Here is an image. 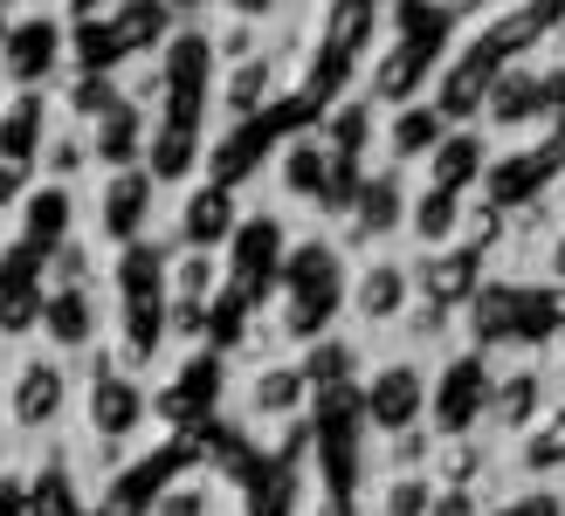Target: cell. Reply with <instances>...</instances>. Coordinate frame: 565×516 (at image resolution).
Returning a JSON list of instances; mask_svg holds the SVG:
<instances>
[{
	"label": "cell",
	"mask_w": 565,
	"mask_h": 516,
	"mask_svg": "<svg viewBox=\"0 0 565 516\" xmlns=\"http://www.w3.org/2000/svg\"><path fill=\"white\" fill-rule=\"evenodd\" d=\"M63 21L55 14H28V21H14L8 28V49H0V69H8L21 90H35L42 76H55V63H63Z\"/></svg>",
	"instance_id": "obj_1"
},
{
	"label": "cell",
	"mask_w": 565,
	"mask_h": 516,
	"mask_svg": "<svg viewBox=\"0 0 565 516\" xmlns=\"http://www.w3.org/2000/svg\"><path fill=\"white\" fill-rule=\"evenodd\" d=\"M420 399H428V386H420V365H380L373 386H365V413H373L380 434H407Z\"/></svg>",
	"instance_id": "obj_2"
},
{
	"label": "cell",
	"mask_w": 565,
	"mask_h": 516,
	"mask_svg": "<svg viewBox=\"0 0 565 516\" xmlns=\"http://www.w3.org/2000/svg\"><path fill=\"white\" fill-rule=\"evenodd\" d=\"M97 221L110 241H138L152 221V172H110V186L97 200Z\"/></svg>",
	"instance_id": "obj_3"
},
{
	"label": "cell",
	"mask_w": 565,
	"mask_h": 516,
	"mask_svg": "<svg viewBox=\"0 0 565 516\" xmlns=\"http://www.w3.org/2000/svg\"><path fill=\"white\" fill-rule=\"evenodd\" d=\"M407 290H414V276H407L401 262H365L352 310H359L365 324H393V318H401V310H407Z\"/></svg>",
	"instance_id": "obj_4"
},
{
	"label": "cell",
	"mask_w": 565,
	"mask_h": 516,
	"mask_svg": "<svg viewBox=\"0 0 565 516\" xmlns=\"http://www.w3.org/2000/svg\"><path fill=\"white\" fill-rule=\"evenodd\" d=\"M490 399V386H483V365L476 358H462V365H448V379L435 386V420H441V434H462L469 427V413Z\"/></svg>",
	"instance_id": "obj_5"
},
{
	"label": "cell",
	"mask_w": 565,
	"mask_h": 516,
	"mask_svg": "<svg viewBox=\"0 0 565 516\" xmlns=\"http://www.w3.org/2000/svg\"><path fill=\"white\" fill-rule=\"evenodd\" d=\"M138 413H146V399H138V386L125 372H97V386H90V427L97 434H131Z\"/></svg>",
	"instance_id": "obj_6"
},
{
	"label": "cell",
	"mask_w": 565,
	"mask_h": 516,
	"mask_svg": "<svg viewBox=\"0 0 565 516\" xmlns=\"http://www.w3.org/2000/svg\"><path fill=\"white\" fill-rule=\"evenodd\" d=\"M42 331L63 344V352H83V344L97 337V303H90V290H55L42 303Z\"/></svg>",
	"instance_id": "obj_7"
},
{
	"label": "cell",
	"mask_w": 565,
	"mask_h": 516,
	"mask_svg": "<svg viewBox=\"0 0 565 516\" xmlns=\"http://www.w3.org/2000/svg\"><path fill=\"white\" fill-rule=\"evenodd\" d=\"M180 227H186V241L193 248H214V241H228V235H242L235 227V200H228V186H207V193H193L186 200V214H180Z\"/></svg>",
	"instance_id": "obj_8"
},
{
	"label": "cell",
	"mask_w": 565,
	"mask_h": 516,
	"mask_svg": "<svg viewBox=\"0 0 565 516\" xmlns=\"http://www.w3.org/2000/svg\"><path fill=\"white\" fill-rule=\"evenodd\" d=\"M55 407H63V372H55L49 358L21 365V379H14V420L21 427H42V420H55Z\"/></svg>",
	"instance_id": "obj_9"
},
{
	"label": "cell",
	"mask_w": 565,
	"mask_h": 516,
	"mask_svg": "<svg viewBox=\"0 0 565 516\" xmlns=\"http://www.w3.org/2000/svg\"><path fill=\"white\" fill-rule=\"evenodd\" d=\"M441 104H407L401 118L386 125V146H393V159H428V152H441Z\"/></svg>",
	"instance_id": "obj_10"
},
{
	"label": "cell",
	"mask_w": 565,
	"mask_h": 516,
	"mask_svg": "<svg viewBox=\"0 0 565 516\" xmlns=\"http://www.w3.org/2000/svg\"><path fill=\"white\" fill-rule=\"evenodd\" d=\"M70 214H76V207H70V193H63V186H42V193H28L21 241L35 248V255H42V248H55V241L70 235Z\"/></svg>",
	"instance_id": "obj_11"
},
{
	"label": "cell",
	"mask_w": 565,
	"mask_h": 516,
	"mask_svg": "<svg viewBox=\"0 0 565 516\" xmlns=\"http://www.w3.org/2000/svg\"><path fill=\"white\" fill-rule=\"evenodd\" d=\"M42 118H49V104L35 90H21L8 110H0V159H28V152H42Z\"/></svg>",
	"instance_id": "obj_12"
},
{
	"label": "cell",
	"mask_w": 565,
	"mask_h": 516,
	"mask_svg": "<svg viewBox=\"0 0 565 516\" xmlns=\"http://www.w3.org/2000/svg\"><path fill=\"white\" fill-rule=\"evenodd\" d=\"M276 255H282V227L276 221H248L242 235H235V282H242V290H256Z\"/></svg>",
	"instance_id": "obj_13"
},
{
	"label": "cell",
	"mask_w": 565,
	"mask_h": 516,
	"mask_svg": "<svg viewBox=\"0 0 565 516\" xmlns=\"http://www.w3.org/2000/svg\"><path fill=\"white\" fill-rule=\"evenodd\" d=\"M138 146H152V138L138 131V104H118L110 118H97V159H104L110 172H131Z\"/></svg>",
	"instance_id": "obj_14"
},
{
	"label": "cell",
	"mask_w": 565,
	"mask_h": 516,
	"mask_svg": "<svg viewBox=\"0 0 565 516\" xmlns=\"http://www.w3.org/2000/svg\"><path fill=\"white\" fill-rule=\"evenodd\" d=\"M539 110H545L539 76L531 69H497V83H490V118L497 125H524V118H539Z\"/></svg>",
	"instance_id": "obj_15"
},
{
	"label": "cell",
	"mask_w": 565,
	"mask_h": 516,
	"mask_svg": "<svg viewBox=\"0 0 565 516\" xmlns=\"http://www.w3.org/2000/svg\"><path fill=\"white\" fill-rule=\"evenodd\" d=\"M331 172H338V159H331L324 146H290V159H282V193L324 200V193H331Z\"/></svg>",
	"instance_id": "obj_16"
},
{
	"label": "cell",
	"mask_w": 565,
	"mask_h": 516,
	"mask_svg": "<svg viewBox=\"0 0 565 516\" xmlns=\"http://www.w3.org/2000/svg\"><path fill=\"white\" fill-rule=\"evenodd\" d=\"M166 21H173V8H166V0H118V8H110V28H118L125 49L166 42Z\"/></svg>",
	"instance_id": "obj_17"
},
{
	"label": "cell",
	"mask_w": 565,
	"mask_h": 516,
	"mask_svg": "<svg viewBox=\"0 0 565 516\" xmlns=\"http://www.w3.org/2000/svg\"><path fill=\"white\" fill-rule=\"evenodd\" d=\"M539 399H545V379H539V372H511V379L490 386V420H497V427H524L531 413H539Z\"/></svg>",
	"instance_id": "obj_18"
},
{
	"label": "cell",
	"mask_w": 565,
	"mask_h": 516,
	"mask_svg": "<svg viewBox=\"0 0 565 516\" xmlns=\"http://www.w3.org/2000/svg\"><path fill=\"white\" fill-rule=\"evenodd\" d=\"M476 172H483V138H469V131L441 138V152H435V186H441V193H456V186L476 180Z\"/></svg>",
	"instance_id": "obj_19"
},
{
	"label": "cell",
	"mask_w": 565,
	"mask_h": 516,
	"mask_svg": "<svg viewBox=\"0 0 565 516\" xmlns=\"http://www.w3.org/2000/svg\"><path fill=\"white\" fill-rule=\"evenodd\" d=\"M269 83H276V63L269 55H256V63H235V76H228V118H256L263 110V97H269Z\"/></svg>",
	"instance_id": "obj_20"
},
{
	"label": "cell",
	"mask_w": 565,
	"mask_h": 516,
	"mask_svg": "<svg viewBox=\"0 0 565 516\" xmlns=\"http://www.w3.org/2000/svg\"><path fill=\"white\" fill-rule=\"evenodd\" d=\"M152 180H186V172H193V159H201V152H193V125H166V131H152Z\"/></svg>",
	"instance_id": "obj_21"
},
{
	"label": "cell",
	"mask_w": 565,
	"mask_h": 516,
	"mask_svg": "<svg viewBox=\"0 0 565 516\" xmlns=\"http://www.w3.org/2000/svg\"><path fill=\"white\" fill-rule=\"evenodd\" d=\"M414 282H420V290H428L435 303H456L469 282H476V255H441V262H420Z\"/></svg>",
	"instance_id": "obj_22"
},
{
	"label": "cell",
	"mask_w": 565,
	"mask_h": 516,
	"mask_svg": "<svg viewBox=\"0 0 565 516\" xmlns=\"http://www.w3.org/2000/svg\"><path fill=\"white\" fill-rule=\"evenodd\" d=\"M401 207H407L401 186H393V180H373V186L359 193V241H373V235H386V227H401Z\"/></svg>",
	"instance_id": "obj_23"
},
{
	"label": "cell",
	"mask_w": 565,
	"mask_h": 516,
	"mask_svg": "<svg viewBox=\"0 0 565 516\" xmlns=\"http://www.w3.org/2000/svg\"><path fill=\"white\" fill-rule=\"evenodd\" d=\"M303 365H269L263 379H256V413H290V407H303Z\"/></svg>",
	"instance_id": "obj_24"
},
{
	"label": "cell",
	"mask_w": 565,
	"mask_h": 516,
	"mask_svg": "<svg viewBox=\"0 0 565 516\" xmlns=\"http://www.w3.org/2000/svg\"><path fill=\"white\" fill-rule=\"evenodd\" d=\"M118 55H125V42H118V28H110V21H76V63L83 69L104 76Z\"/></svg>",
	"instance_id": "obj_25"
},
{
	"label": "cell",
	"mask_w": 565,
	"mask_h": 516,
	"mask_svg": "<svg viewBox=\"0 0 565 516\" xmlns=\"http://www.w3.org/2000/svg\"><path fill=\"white\" fill-rule=\"evenodd\" d=\"M435 509V482L428 475H393L386 496H380V516H428Z\"/></svg>",
	"instance_id": "obj_26"
},
{
	"label": "cell",
	"mask_w": 565,
	"mask_h": 516,
	"mask_svg": "<svg viewBox=\"0 0 565 516\" xmlns=\"http://www.w3.org/2000/svg\"><path fill=\"white\" fill-rule=\"evenodd\" d=\"M414 235L428 241V248L456 235V193H441V186H428V193H420V207H414Z\"/></svg>",
	"instance_id": "obj_27"
},
{
	"label": "cell",
	"mask_w": 565,
	"mask_h": 516,
	"mask_svg": "<svg viewBox=\"0 0 565 516\" xmlns=\"http://www.w3.org/2000/svg\"><path fill=\"white\" fill-rule=\"evenodd\" d=\"M159 516H207V482H180V490H166Z\"/></svg>",
	"instance_id": "obj_28"
},
{
	"label": "cell",
	"mask_w": 565,
	"mask_h": 516,
	"mask_svg": "<svg viewBox=\"0 0 565 516\" xmlns=\"http://www.w3.org/2000/svg\"><path fill=\"white\" fill-rule=\"evenodd\" d=\"M303 372H310V379H318V386H338V379H345V372H352V352H345V344H318V358H310Z\"/></svg>",
	"instance_id": "obj_29"
},
{
	"label": "cell",
	"mask_w": 565,
	"mask_h": 516,
	"mask_svg": "<svg viewBox=\"0 0 565 516\" xmlns=\"http://www.w3.org/2000/svg\"><path fill=\"white\" fill-rule=\"evenodd\" d=\"M55 276H63V290H83L90 282V248H63L55 255Z\"/></svg>",
	"instance_id": "obj_30"
},
{
	"label": "cell",
	"mask_w": 565,
	"mask_h": 516,
	"mask_svg": "<svg viewBox=\"0 0 565 516\" xmlns=\"http://www.w3.org/2000/svg\"><path fill=\"white\" fill-rule=\"evenodd\" d=\"M83 152H90L83 138H55V146H49V172H76V165H83Z\"/></svg>",
	"instance_id": "obj_31"
},
{
	"label": "cell",
	"mask_w": 565,
	"mask_h": 516,
	"mask_svg": "<svg viewBox=\"0 0 565 516\" xmlns=\"http://www.w3.org/2000/svg\"><path fill=\"white\" fill-rule=\"evenodd\" d=\"M497 516H558V496H545V490L539 496H518L511 509H497Z\"/></svg>",
	"instance_id": "obj_32"
},
{
	"label": "cell",
	"mask_w": 565,
	"mask_h": 516,
	"mask_svg": "<svg viewBox=\"0 0 565 516\" xmlns=\"http://www.w3.org/2000/svg\"><path fill=\"white\" fill-rule=\"evenodd\" d=\"M539 97H545V110H565V69H545L539 76Z\"/></svg>",
	"instance_id": "obj_33"
},
{
	"label": "cell",
	"mask_w": 565,
	"mask_h": 516,
	"mask_svg": "<svg viewBox=\"0 0 565 516\" xmlns=\"http://www.w3.org/2000/svg\"><path fill=\"white\" fill-rule=\"evenodd\" d=\"M14 193H21V165L0 159V207H14Z\"/></svg>",
	"instance_id": "obj_34"
},
{
	"label": "cell",
	"mask_w": 565,
	"mask_h": 516,
	"mask_svg": "<svg viewBox=\"0 0 565 516\" xmlns=\"http://www.w3.org/2000/svg\"><path fill=\"white\" fill-rule=\"evenodd\" d=\"M104 8H118V0H70L76 21H104Z\"/></svg>",
	"instance_id": "obj_35"
},
{
	"label": "cell",
	"mask_w": 565,
	"mask_h": 516,
	"mask_svg": "<svg viewBox=\"0 0 565 516\" xmlns=\"http://www.w3.org/2000/svg\"><path fill=\"white\" fill-rule=\"evenodd\" d=\"M228 8H235L242 21H263V14H276V0H228Z\"/></svg>",
	"instance_id": "obj_36"
},
{
	"label": "cell",
	"mask_w": 565,
	"mask_h": 516,
	"mask_svg": "<svg viewBox=\"0 0 565 516\" xmlns=\"http://www.w3.org/2000/svg\"><path fill=\"white\" fill-rule=\"evenodd\" d=\"M166 8H207V0H166Z\"/></svg>",
	"instance_id": "obj_37"
},
{
	"label": "cell",
	"mask_w": 565,
	"mask_h": 516,
	"mask_svg": "<svg viewBox=\"0 0 565 516\" xmlns=\"http://www.w3.org/2000/svg\"><path fill=\"white\" fill-rule=\"evenodd\" d=\"M0 49H8V8H0Z\"/></svg>",
	"instance_id": "obj_38"
}]
</instances>
